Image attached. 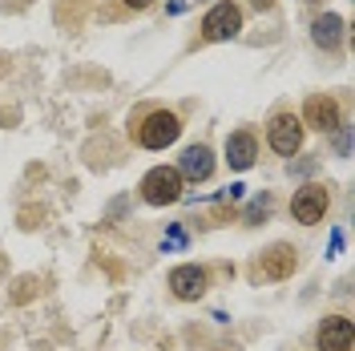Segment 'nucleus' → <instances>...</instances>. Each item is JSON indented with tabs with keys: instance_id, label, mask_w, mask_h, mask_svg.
<instances>
[{
	"instance_id": "obj_5",
	"label": "nucleus",
	"mask_w": 355,
	"mask_h": 351,
	"mask_svg": "<svg viewBox=\"0 0 355 351\" xmlns=\"http://www.w3.org/2000/svg\"><path fill=\"white\" fill-rule=\"evenodd\" d=\"M266 137H270V150L275 154H299V146H303V121L295 117V113H279L275 121H270V130H266Z\"/></svg>"
},
{
	"instance_id": "obj_10",
	"label": "nucleus",
	"mask_w": 355,
	"mask_h": 351,
	"mask_svg": "<svg viewBox=\"0 0 355 351\" xmlns=\"http://www.w3.org/2000/svg\"><path fill=\"white\" fill-rule=\"evenodd\" d=\"M254 157H259V142L250 133H230L226 137V162H230V170H250Z\"/></svg>"
},
{
	"instance_id": "obj_8",
	"label": "nucleus",
	"mask_w": 355,
	"mask_h": 351,
	"mask_svg": "<svg viewBox=\"0 0 355 351\" xmlns=\"http://www.w3.org/2000/svg\"><path fill=\"white\" fill-rule=\"evenodd\" d=\"M295 266H299L295 246L279 242V246H270L263 259H259V275H263V279H287V275H295Z\"/></svg>"
},
{
	"instance_id": "obj_2",
	"label": "nucleus",
	"mask_w": 355,
	"mask_h": 351,
	"mask_svg": "<svg viewBox=\"0 0 355 351\" xmlns=\"http://www.w3.org/2000/svg\"><path fill=\"white\" fill-rule=\"evenodd\" d=\"M141 198L150 202V206H170L182 198V174L170 170V166H157L150 174L141 178Z\"/></svg>"
},
{
	"instance_id": "obj_14",
	"label": "nucleus",
	"mask_w": 355,
	"mask_h": 351,
	"mask_svg": "<svg viewBox=\"0 0 355 351\" xmlns=\"http://www.w3.org/2000/svg\"><path fill=\"white\" fill-rule=\"evenodd\" d=\"M254 8H263L266 12V8H275V0H254Z\"/></svg>"
},
{
	"instance_id": "obj_6",
	"label": "nucleus",
	"mask_w": 355,
	"mask_h": 351,
	"mask_svg": "<svg viewBox=\"0 0 355 351\" xmlns=\"http://www.w3.org/2000/svg\"><path fill=\"white\" fill-rule=\"evenodd\" d=\"M352 343H355L352 319H343V315H327L323 327H319V351H352Z\"/></svg>"
},
{
	"instance_id": "obj_13",
	"label": "nucleus",
	"mask_w": 355,
	"mask_h": 351,
	"mask_svg": "<svg viewBox=\"0 0 355 351\" xmlns=\"http://www.w3.org/2000/svg\"><path fill=\"white\" fill-rule=\"evenodd\" d=\"M125 4H130V8H150L154 0H125Z\"/></svg>"
},
{
	"instance_id": "obj_1",
	"label": "nucleus",
	"mask_w": 355,
	"mask_h": 351,
	"mask_svg": "<svg viewBox=\"0 0 355 351\" xmlns=\"http://www.w3.org/2000/svg\"><path fill=\"white\" fill-rule=\"evenodd\" d=\"M178 133H182V121H178V113L170 110H154L146 121H141V130H137V142L146 146V150H166L170 142H178Z\"/></svg>"
},
{
	"instance_id": "obj_4",
	"label": "nucleus",
	"mask_w": 355,
	"mask_h": 351,
	"mask_svg": "<svg viewBox=\"0 0 355 351\" xmlns=\"http://www.w3.org/2000/svg\"><path fill=\"white\" fill-rule=\"evenodd\" d=\"M327 202H331V194H327V186H303L299 194H295V202H291V214H295V222H303V226H315V222L327 214Z\"/></svg>"
},
{
	"instance_id": "obj_12",
	"label": "nucleus",
	"mask_w": 355,
	"mask_h": 351,
	"mask_svg": "<svg viewBox=\"0 0 355 351\" xmlns=\"http://www.w3.org/2000/svg\"><path fill=\"white\" fill-rule=\"evenodd\" d=\"M311 37H315L319 49H339V41H343V21L335 12H327V17H319V21L311 24Z\"/></svg>"
},
{
	"instance_id": "obj_3",
	"label": "nucleus",
	"mask_w": 355,
	"mask_h": 351,
	"mask_svg": "<svg viewBox=\"0 0 355 351\" xmlns=\"http://www.w3.org/2000/svg\"><path fill=\"white\" fill-rule=\"evenodd\" d=\"M239 28H243V12H239V4H230V0L214 4V8L202 17V37H206V41H230V37H239Z\"/></svg>"
},
{
	"instance_id": "obj_7",
	"label": "nucleus",
	"mask_w": 355,
	"mask_h": 351,
	"mask_svg": "<svg viewBox=\"0 0 355 351\" xmlns=\"http://www.w3.org/2000/svg\"><path fill=\"white\" fill-rule=\"evenodd\" d=\"M303 121H307L311 130H323V133L339 130V101H335V97H323V93H315V97H307V110H303Z\"/></svg>"
},
{
	"instance_id": "obj_11",
	"label": "nucleus",
	"mask_w": 355,
	"mask_h": 351,
	"mask_svg": "<svg viewBox=\"0 0 355 351\" xmlns=\"http://www.w3.org/2000/svg\"><path fill=\"white\" fill-rule=\"evenodd\" d=\"M182 178H190V182H206V178L214 174V154L206 150V146H190L186 154H182Z\"/></svg>"
},
{
	"instance_id": "obj_9",
	"label": "nucleus",
	"mask_w": 355,
	"mask_h": 351,
	"mask_svg": "<svg viewBox=\"0 0 355 351\" xmlns=\"http://www.w3.org/2000/svg\"><path fill=\"white\" fill-rule=\"evenodd\" d=\"M170 291H174L178 299H202V295H206V271L194 266V263L174 266V271H170Z\"/></svg>"
}]
</instances>
